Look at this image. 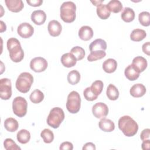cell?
Returning <instances> with one entry per match:
<instances>
[{
	"label": "cell",
	"mask_w": 150,
	"mask_h": 150,
	"mask_svg": "<svg viewBox=\"0 0 150 150\" xmlns=\"http://www.w3.org/2000/svg\"><path fill=\"white\" fill-rule=\"evenodd\" d=\"M18 35L22 38H29L31 37L34 32L33 27L29 23L23 22L21 23L17 28Z\"/></svg>",
	"instance_id": "cell-11"
},
{
	"label": "cell",
	"mask_w": 150,
	"mask_h": 150,
	"mask_svg": "<svg viewBox=\"0 0 150 150\" xmlns=\"http://www.w3.org/2000/svg\"><path fill=\"white\" fill-rule=\"evenodd\" d=\"M83 150H95L96 149L95 145L92 143V142H87L86 144L84 145L83 147Z\"/></svg>",
	"instance_id": "cell-43"
},
{
	"label": "cell",
	"mask_w": 150,
	"mask_h": 150,
	"mask_svg": "<svg viewBox=\"0 0 150 150\" xmlns=\"http://www.w3.org/2000/svg\"><path fill=\"white\" fill-rule=\"evenodd\" d=\"M5 128L9 132H15L16 131L19 127L18 122L16 120L13 118H8L4 121Z\"/></svg>",
	"instance_id": "cell-23"
},
{
	"label": "cell",
	"mask_w": 150,
	"mask_h": 150,
	"mask_svg": "<svg viewBox=\"0 0 150 150\" xmlns=\"http://www.w3.org/2000/svg\"><path fill=\"white\" fill-rule=\"evenodd\" d=\"M139 23L144 26H148L150 25V13L148 12L144 11L138 15Z\"/></svg>",
	"instance_id": "cell-34"
},
{
	"label": "cell",
	"mask_w": 150,
	"mask_h": 150,
	"mask_svg": "<svg viewBox=\"0 0 150 150\" xmlns=\"http://www.w3.org/2000/svg\"><path fill=\"white\" fill-rule=\"evenodd\" d=\"M149 145H150V140L149 139L144 140L142 143V149L144 150H148L149 149Z\"/></svg>",
	"instance_id": "cell-44"
},
{
	"label": "cell",
	"mask_w": 150,
	"mask_h": 150,
	"mask_svg": "<svg viewBox=\"0 0 150 150\" xmlns=\"http://www.w3.org/2000/svg\"><path fill=\"white\" fill-rule=\"evenodd\" d=\"M90 87L93 93L98 96L100 94H101L103 90V82L101 80H96L92 83L91 87Z\"/></svg>",
	"instance_id": "cell-36"
},
{
	"label": "cell",
	"mask_w": 150,
	"mask_h": 150,
	"mask_svg": "<svg viewBox=\"0 0 150 150\" xmlns=\"http://www.w3.org/2000/svg\"><path fill=\"white\" fill-rule=\"evenodd\" d=\"M0 95L2 100H9L12 96V85L10 79L7 78L0 80Z\"/></svg>",
	"instance_id": "cell-8"
},
{
	"label": "cell",
	"mask_w": 150,
	"mask_h": 150,
	"mask_svg": "<svg viewBox=\"0 0 150 150\" xmlns=\"http://www.w3.org/2000/svg\"><path fill=\"white\" fill-rule=\"evenodd\" d=\"M64 119L63 110L60 107H54L50 111L47 118V124L53 128H57Z\"/></svg>",
	"instance_id": "cell-5"
},
{
	"label": "cell",
	"mask_w": 150,
	"mask_h": 150,
	"mask_svg": "<svg viewBox=\"0 0 150 150\" xmlns=\"http://www.w3.org/2000/svg\"><path fill=\"white\" fill-rule=\"evenodd\" d=\"M118 125L119 129L127 137L135 135L138 130V124L128 115L121 117L118 120Z\"/></svg>",
	"instance_id": "cell-1"
},
{
	"label": "cell",
	"mask_w": 150,
	"mask_h": 150,
	"mask_svg": "<svg viewBox=\"0 0 150 150\" xmlns=\"http://www.w3.org/2000/svg\"><path fill=\"white\" fill-rule=\"evenodd\" d=\"M117 67V62L115 59H108L103 63V70L107 73H112L114 72Z\"/></svg>",
	"instance_id": "cell-20"
},
{
	"label": "cell",
	"mask_w": 150,
	"mask_h": 150,
	"mask_svg": "<svg viewBox=\"0 0 150 150\" xmlns=\"http://www.w3.org/2000/svg\"><path fill=\"white\" fill-rule=\"evenodd\" d=\"M33 82V76L28 72L21 73L16 81V89L22 93H28Z\"/></svg>",
	"instance_id": "cell-4"
},
{
	"label": "cell",
	"mask_w": 150,
	"mask_h": 150,
	"mask_svg": "<svg viewBox=\"0 0 150 150\" xmlns=\"http://www.w3.org/2000/svg\"><path fill=\"white\" fill-rule=\"evenodd\" d=\"M79 36L83 40H89L93 36V30L90 26H83L79 30Z\"/></svg>",
	"instance_id": "cell-17"
},
{
	"label": "cell",
	"mask_w": 150,
	"mask_h": 150,
	"mask_svg": "<svg viewBox=\"0 0 150 150\" xmlns=\"http://www.w3.org/2000/svg\"><path fill=\"white\" fill-rule=\"evenodd\" d=\"M76 5L72 1L64 2L60 6V16L66 23L73 22L76 19Z\"/></svg>",
	"instance_id": "cell-3"
},
{
	"label": "cell",
	"mask_w": 150,
	"mask_h": 150,
	"mask_svg": "<svg viewBox=\"0 0 150 150\" xmlns=\"http://www.w3.org/2000/svg\"><path fill=\"white\" fill-rule=\"evenodd\" d=\"M146 36V32L141 29H135L130 34V39L134 42H140Z\"/></svg>",
	"instance_id": "cell-24"
},
{
	"label": "cell",
	"mask_w": 150,
	"mask_h": 150,
	"mask_svg": "<svg viewBox=\"0 0 150 150\" xmlns=\"http://www.w3.org/2000/svg\"><path fill=\"white\" fill-rule=\"evenodd\" d=\"M106 94L108 99L110 100H116L119 97V91L117 88L113 84H110L107 88Z\"/></svg>",
	"instance_id": "cell-28"
},
{
	"label": "cell",
	"mask_w": 150,
	"mask_h": 150,
	"mask_svg": "<svg viewBox=\"0 0 150 150\" xmlns=\"http://www.w3.org/2000/svg\"><path fill=\"white\" fill-rule=\"evenodd\" d=\"M81 98L78 92L72 91L70 92L67 99L66 108L69 112L72 114L78 112L80 109Z\"/></svg>",
	"instance_id": "cell-6"
},
{
	"label": "cell",
	"mask_w": 150,
	"mask_h": 150,
	"mask_svg": "<svg viewBox=\"0 0 150 150\" xmlns=\"http://www.w3.org/2000/svg\"><path fill=\"white\" fill-rule=\"evenodd\" d=\"M142 51L144 52V53L146 54L147 55L149 56L150 54V43H149V42H147L146 43H145L144 44H143L142 46Z\"/></svg>",
	"instance_id": "cell-42"
},
{
	"label": "cell",
	"mask_w": 150,
	"mask_h": 150,
	"mask_svg": "<svg viewBox=\"0 0 150 150\" xmlns=\"http://www.w3.org/2000/svg\"><path fill=\"white\" fill-rule=\"evenodd\" d=\"M61 63L66 67H71L77 63L76 57L70 52L63 54L61 57Z\"/></svg>",
	"instance_id": "cell-16"
},
{
	"label": "cell",
	"mask_w": 150,
	"mask_h": 150,
	"mask_svg": "<svg viewBox=\"0 0 150 150\" xmlns=\"http://www.w3.org/2000/svg\"><path fill=\"white\" fill-rule=\"evenodd\" d=\"M121 16L124 22H131L135 18V12L132 8L125 7L123 9Z\"/></svg>",
	"instance_id": "cell-26"
},
{
	"label": "cell",
	"mask_w": 150,
	"mask_h": 150,
	"mask_svg": "<svg viewBox=\"0 0 150 150\" xmlns=\"http://www.w3.org/2000/svg\"><path fill=\"white\" fill-rule=\"evenodd\" d=\"M29 98L33 103L39 104L44 99V94L39 89H36L31 93Z\"/></svg>",
	"instance_id": "cell-30"
},
{
	"label": "cell",
	"mask_w": 150,
	"mask_h": 150,
	"mask_svg": "<svg viewBox=\"0 0 150 150\" xmlns=\"http://www.w3.org/2000/svg\"><path fill=\"white\" fill-rule=\"evenodd\" d=\"M92 112L97 118H104L108 114V106L101 102L97 103L92 107Z\"/></svg>",
	"instance_id": "cell-10"
},
{
	"label": "cell",
	"mask_w": 150,
	"mask_h": 150,
	"mask_svg": "<svg viewBox=\"0 0 150 150\" xmlns=\"http://www.w3.org/2000/svg\"><path fill=\"white\" fill-rule=\"evenodd\" d=\"M83 95L85 99L90 101H94L96 100L98 97L97 96H96L94 93H93L90 87H88L84 89L83 91Z\"/></svg>",
	"instance_id": "cell-38"
},
{
	"label": "cell",
	"mask_w": 150,
	"mask_h": 150,
	"mask_svg": "<svg viewBox=\"0 0 150 150\" xmlns=\"http://www.w3.org/2000/svg\"><path fill=\"white\" fill-rule=\"evenodd\" d=\"M6 45L11 60L15 63L22 61L24 57V52L19 41L15 38H11L7 40Z\"/></svg>",
	"instance_id": "cell-2"
},
{
	"label": "cell",
	"mask_w": 150,
	"mask_h": 150,
	"mask_svg": "<svg viewBox=\"0 0 150 150\" xmlns=\"http://www.w3.org/2000/svg\"><path fill=\"white\" fill-rule=\"evenodd\" d=\"M28 103L22 97H15L12 102V110L13 113L19 117H23L27 112Z\"/></svg>",
	"instance_id": "cell-7"
},
{
	"label": "cell",
	"mask_w": 150,
	"mask_h": 150,
	"mask_svg": "<svg viewBox=\"0 0 150 150\" xmlns=\"http://www.w3.org/2000/svg\"><path fill=\"white\" fill-rule=\"evenodd\" d=\"M59 149L60 150H72L73 149V145L72 144V143L68 142V141H66V142H63V143L61 144Z\"/></svg>",
	"instance_id": "cell-39"
},
{
	"label": "cell",
	"mask_w": 150,
	"mask_h": 150,
	"mask_svg": "<svg viewBox=\"0 0 150 150\" xmlns=\"http://www.w3.org/2000/svg\"><path fill=\"white\" fill-rule=\"evenodd\" d=\"M104 1H103V0H101V1H91V2L92 3H93V4H94V5H95V6H97V5H98L99 4H100L101 2H103Z\"/></svg>",
	"instance_id": "cell-45"
},
{
	"label": "cell",
	"mask_w": 150,
	"mask_h": 150,
	"mask_svg": "<svg viewBox=\"0 0 150 150\" xmlns=\"http://www.w3.org/2000/svg\"><path fill=\"white\" fill-rule=\"evenodd\" d=\"M16 138L19 142L22 144H25L29 141L30 139V134L28 130L22 129L18 132Z\"/></svg>",
	"instance_id": "cell-27"
},
{
	"label": "cell",
	"mask_w": 150,
	"mask_h": 150,
	"mask_svg": "<svg viewBox=\"0 0 150 150\" xmlns=\"http://www.w3.org/2000/svg\"><path fill=\"white\" fill-rule=\"evenodd\" d=\"M150 134V129L149 128L144 129L141 133L140 138L142 141H144L146 139H148L149 138Z\"/></svg>",
	"instance_id": "cell-40"
},
{
	"label": "cell",
	"mask_w": 150,
	"mask_h": 150,
	"mask_svg": "<svg viewBox=\"0 0 150 150\" xmlns=\"http://www.w3.org/2000/svg\"><path fill=\"white\" fill-rule=\"evenodd\" d=\"M26 2L32 6H39L42 5L43 1L42 0H26Z\"/></svg>",
	"instance_id": "cell-41"
},
{
	"label": "cell",
	"mask_w": 150,
	"mask_h": 150,
	"mask_svg": "<svg viewBox=\"0 0 150 150\" xmlns=\"http://www.w3.org/2000/svg\"><path fill=\"white\" fill-rule=\"evenodd\" d=\"M80 80V74L76 70L70 71L67 74V81L71 85L77 84Z\"/></svg>",
	"instance_id": "cell-32"
},
{
	"label": "cell",
	"mask_w": 150,
	"mask_h": 150,
	"mask_svg": "<svg viewBox=\"0 0 150 150\" xmlns=\"http://www.w3.org/2000/svg\"><path fill=\"white\" fill-rule=\"evenodd\" d=\"M47 60L42 57H36L32 59L30 62V67L35 72L44 71L47 67Z\"/></svg>",
	"instance_id": "cell-9"
},
{
	"label": "cell",
	"mask_w": 150,
	"mask_h": 150,
	"mask_svg": "<svg viewBox=\"0 0 150 150\" xmlns=\"http://www.w3.org/2000/svg\"><path fill=\"white\" fill-rule=\"evenodd\" d=\"M106 5L108 9L113 13H118L122 9V3L118 0H111Z\"/></svg>",
	"instance_id": "cell-29"
},
{
	"label": "cell",
	"mask_w": 150,
	"mask_h": 150,
	"mask_svg": "<svg viewBox=\"0 0 150 150\" xmlns=\"http://www.w3.org/2000/svg\"><path fill=\"white\" fill-rule=\"evenodd\" d=\"M106 55V53L104 50H98L90 52V53L87 56V60L89 62H93L97 60L104 58Z\"/></svg>",
	"instance_id": "cell-31"
},
{
	"label": "cell",
	"mask_w": 150,
	"mask_h": 150,
	"mask_svg": "<svg viewBox=\"0 0 150 150\" xmlns=\"http://www.w3.org/2000/svg\"><path fill=\"white\" fill-rule=\"evenodd\" d=\"M132 65L135 68V69L140 73L146 69L147 67L148 63L145 58L142 56H137L134 58Z\"/></svg>",
	"instance_id": "cell-13"
},
{
	"label": "cell",
	"mask_w": 150,
	"mask_h": 150,
	"mask_svg": "<svg viewBox=\"0 0 150 150\" xmlns=\"http://www.w3.org/2000/svg\"><path fill=\"white\" fill-rule=\"evenodd\" d=\"M97 14L101 19H106L110 16V11L108 9L106 4H100L97 6Z\"/></svg>",
	"instance_id": "cell-25"
},
{
	"label": "cell",
	"mask_w": 150,
	"mask_h": 150,
	"mask_svg": "<svg viewBox=\"0 0 150 150\" xmlns=\"http://www.w3.org/2000/svg\"><path fill=\"white\" fill-rule=\"evenodd\" d=\"M106 49L107 43L105 41L102 39H97L93 41L89 45V50L90 52L98 50H103L105 51Z\"/></svg>",
	"instance_id": "cell-21"
},
{
	"label": "cell",
	"mask_w": 150,
	"mask_h": 150,
	"mask_svg": "<svg viewBox=\"0 0 150 150\" xmlns=\"http://www.w3.org/2000/svg\"><path fill=\"white\" fill-rule=\"evenodd\" d=\"M62 25L59 22L56 20L50 21L47 26L48 32L52 36L56 37L60 35L62 32Z\"/></svg>",
	"instance_id": "cell-12"
},
{
	"label": "cell",
	"mask_w": 150,
	"mask_h": 150,
	"mask_svg": "<svg viewBox=\"0 0 150 150\" xmlns=\"http://www.w3.org/2000/svg\"><path fill=\"white\" fill-rule=\"evenodd\" d=\"M99 128L104 132H112L115 129L114 122L105 118H103L98 123Z\"/></svg>",
	"instance_id": "cell-19"
},
{
	"label": "cell",
	"mask_w": 150,
	"mask_h": 150,
	"mask_svg": "<svg viewBox=\"0 0 150 150\" xmlns=\"http://www.w3.org/2000/svg\"><path fill=\"white\" fill-rule=\"evenodd\" d=\"M4 145L6 150H21V148L11 138L5 139L4 142Z\"/></svg>",
	"instance_id": "cell-37"
},
{
	"label": "cell",
	"mask_w": 150,
	"mask_h": 150,
	"mask_svg": "<svg viewBox=\"0 0 150 150\" xmlns=\"http://www.w3.org/2000/svg\"><path fill=\"white\" fill-rule=\"evenodd\" d=\"M70 53H72L77 59V60H82L86 54L84 49L80 46H75L73 47L71 50Z\"/></svg>",
	"instance_id": "cell-35"
},
{
	"label": "cell",
	"mask_w": 150,
	"mask_h": 150,
	"mask_svg": "<svg viewBox=\"0 0 150 150\" xmlns=\"http://www.w3.org/2000/svg\"><path fill=\"white\" fill-rule=\"evenodd\" d=\"M40 136L42 138L43 141L46 144L51 143L54 139V134L53 132L48 129H44L40 133Z\"/></svg>",
	"instance_id": "cell-33"
},
{
	"label": "cell",
	"mask_w": 150,
	"mask_h": 150,
	"mask_svg": "<svg viewBox=\"0 0 150 150\" xmlns=\"http://www.w3.org/2000/svg\"><path fill=\"white\" fill-rule=\"evenodd\" d=\"M146 88L142 84L138 83L133 85L130 88V94L136 98L141 97L143 96L146 93Z\"/></svg>",
	"instance_id": "cell-18"
},
{
	"label": "cell",
	"mask_w": 150,
	"mask_h": 150,
	"mask_svg": "<svg viewBox=\"0 0 150 150\" xmlns=\"http://www.w3.org/2000/svg\"><path fill=\"white\" fill-rule=\"evenodd\" d=\"M5 3L8 9L12 12H19L24 6L22 0H5Z\"/></svg>",
	"instance_id": "cell-14"
},
{
	"label": "cell",
	"mask_w": 150,
	"mask_h": 150,
	"mask_svg": "<svg viewBox=\"0 0 150 150\" xmlns=\"http://www.w3.org/2000/svg\"><path fill=\"white\" fill-rule=\"evenodd\" d=\"M124 74L129 80L134 81L137 80L139 76V73L138 72L132 64L128 65L125 69Z\"/></svg>",
	"instance_id": "cell-22"
},
{
	"label": "cell",
	"mask_w": 150,
	"mask_h": 150,
	"mask_svg": "<svg viewBox=\"0 0 150 150\" xmlns=\"http://www.w3.org/2000/svg\"><path fill=\"white\" fill-rule=\"evenodd\" d=\"M46 19V15L42 10L34 11L31 14L32 21L37 25H41L45 23Z\"/></svg>",
	"instance_id": "cell-15"
}]
</instances>
